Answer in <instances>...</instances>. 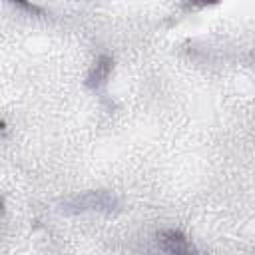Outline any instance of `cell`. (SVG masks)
I'll return each instance as SVG.
<instances>
[{
    "instance_id": "6da1fadb",
    "label": "cell",
    "mask_w": 255,
    "mask_h": 255,
    "mask_svg": "<svg viewBox=\"0 0 255 255\" xmlns=\"http://www.w3.org/2000/svg\"><path fill=\"white\" fill-rule=\"evenodd\" d=\"M116 199L108 191H90L76 197L66 205V211H88V209H114Z\"/></svg>"
},
{
    "instance_id": "7a4b0ae2",
    "label": "cell",
    "mask_w": 255,
    "mask_h": 255,
    "mask_svg": "<svg viewBox=\"0 0 255 255\" xmlns=\"http://www.w3.org/2000/svg\"><path fill=\"white\" fill-rule=\"evenodd\" d=\"M157 243H159L161 251H165V253H191L193 251V245L187 241V237L175 229L161 231L157 235Z\"/></svg>"
},
{
    "instance_id": "3957f363",
    "label": "cell",
    "mask_w": 255,
    "mask_h": 255,
    "mask_svg": "<svg viewBox=\"0 0 255 255\" xmlns=\"http://www.w3.org/2000/svg\"><path fill=\"white\" fill-rule=\"evenodd\" d=\"M112 68H114V60L110 58V56H100L98 60H96V64H94V68L90 70V74H88V80H86V84H88V88L90 90H100L106 82H108V78H110V74H112Z\"/></svg>"
},
{
    "instance_id": "277c9868",
    "label": "cell",
    "mask_w": 255,
    "mask_h": 255,
    "mask_svg": "<svg viewBox=\"0 0 255 255\" xmlns=\"http://www.w3.org/2000/svg\"><path fill=\"white\" fill-rule=\"evenodd\" d=\"M219 0H189L191 6H207V4H217Z\"/></svg>"
},
{
    "instance_id": "5b68a950",
    "label": "cell",
    "mask_w": 255,
    "mask_h": 255,
    "mask_svg": "<svg viewBox=\"0 0 255 255\" xmlns=\"http://www.w3.org/2000/svg\"><path fill=\"white\" fill-rule=\"evenodd\" d=\"M0 131H4V122H0Z\"/></svg>"
}]
</instances>
